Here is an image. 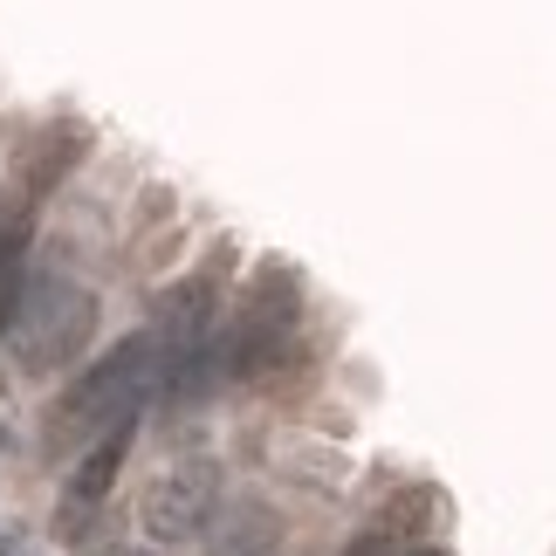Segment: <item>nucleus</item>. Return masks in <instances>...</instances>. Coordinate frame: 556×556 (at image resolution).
I'll return each mask as SVG.
<instances>
[{
    "label": "nucleus",
    "instance_id": "obj_4",
    "mask_svg": "<svg viewBox=\"0 0 556 556\" xmlns=\"http://www.w3.org/2000/svg\"><path fill=\"white\" fill-rule=\"evenodd\" d=\"M83 152H90V131H83L76 117H62V124H49V131H35L28 152H21V192H28V200H49V192L76 173Z\"/></svg>",
    "mask_w": 556,
    "mask_h": 556
},
{
    "label": "nucleus",
    "instance_id": "obj_5",
    "mask_svg": "<svg viewBox=\"0 0 556 556\" xmlns=\"http://www.w3.org/2000/svg\"><path fill=\"white\" fill-rule=\"evenodd\" d=\"M275 549H282V516L268 502H241L213 529V556H275Z\"/></svg>",
    "mask_w": 556,
    "mask_h": 556
},
{
    "label": "nucleus",
    "instance_id": "obj_3",
    "mask_svg": "<svg viewBox=\"0 0 556 556\" xmlns=\"http://www.w3.org/2000/svg\"><path fill=\"white\" fill-rule=\"evenodd\" d=\"M213 508H220V460H173L165 475L144 488L138 502V522L152 543H186L200 536V529L213 522Z\"/></svg>",
    "mask_w": 556,
    "mask_h": 556
},
{
    "label": "nucleus",
    "instance_id": "obj_2",
    "mask_svg": "<svg viewBox=\"0 0 556 556\" xmlns=\"http://www.w3.org/2000/svg\"><path fill=\"white\" fill-rule=\"evenodd\" d=\"M165 344L159 337H124L117 351H103L90 371H83L70 392H62L55 405V419H49V440H83V433H97V426H124L138 413V399L152 392V378H159V357Z\"/></svg>",
    "mask_w": 556,
    "mask_h": 556
},
{
    "label": "nucleus",
    "instance_id": "obj_9",
    "mask_svg": "<svg viewBox=\"0 0 556 556\" xmlns=\"http://www.w3.org/2000/svg\"><path fill=\"white\" fill-rule=\"evenodd\" d=\"M138 556H144V549H138Z\"/></svg>",
    "mask_w": 556,
    "mask_h": 556
},
{
    "label": "nucleus",
    "instance_id": "obj_7",
    "mask_svg": "<svg viewBox=\"0 0 556 556\" xmlns=\"http://www.w3.org/2000/svg\"><path fill=\"white\" fill-rule=\"evenodd\" d=\"M344 556H392V529H371V536H357Z\"/></svg>",
    "mask_w": 556,
    "mask_h": 556
},
{
    "label": "nucleus",
    "instance_id": "obj_6",
    "mask_svg": "<svg viewBox=\"0 0 556 556\" xmlns=\"http://www.w3.org/2000/svg\"><path fill=\"white\" fill-rule=\"evenodd\" d=\"M124 454H131V419L111 426V433H103L90 454H83V467L70 475V502H90V508H97L103 495H111V481L124 475Z\"/></svg>",
    "mask_w": 556,
    "mask_h": 556
},
{
    "label": "nucleus",
    "instance_id": "obj_1",
    "mask_svg": "<svg viewBox=\"0 0 556 556\" xmlns=\"http://www.w3.org/2000/svg\"><path fill=\"white\" fill-rule=\"evenodd\" d=\"M90 337H97V295L83 282H62V275L28 282L8 309V351H14V371H28V378L76 365L90 351Z\"/></svg>",
    "mask_w": 556,
    "mask_h": 556
},
{
    "label": "nucleus",
    "instance_id": "obj_8",
    "mask_svg": "<svg viewBox=\"0 0 556 556\" xmlns=\"http://www.w3.org/2000/svg\"><path fill=\"white\" fill-rule=\"evenodd\" d=\"M413 556H446V549H413Z\"/></svg>",
    "mask_w": 556,
    "mask_h": 556
}]
</instances>
